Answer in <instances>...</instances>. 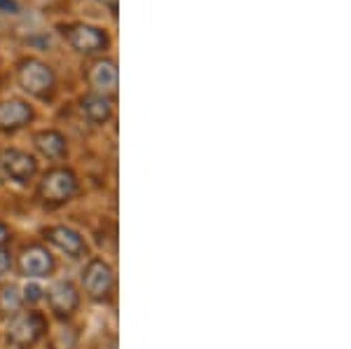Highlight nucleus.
<instances>
[{
  "instance_id": "nucleus-1",
  "label": "nucleus",
  "mask_w": 351,
  "mask_h": 349,
  "mask_svg": "<svg viewBox=\"0 0 351 349\" xmlns=\"http://www.w3.org/2000/svg\"><path fill=\"white\" fill-rule=\"evenodd\" d=\"M77 193V181L73 171L68 169H52L43 176L40 185H38V197L45 204H64Z\"/></svg>"
},
{
  "instance_id": "nucleus-2",
  "label": "nucleus",
  "mask_w": 351,
  "mask_h": 349,
  "mask_svg": "<svg viewBox=\"0 0 351 349\" xmlns=\"http://www.w3.org/2000/svg\"><path fill=\"white\" fill-rule=\"evenodd\" d=\"M16 82L31 97H45L54 87V73L38 59H24L16 69Z\"/></svg>"
},
{
  "instance_id": "nucleus-3",
  "label": "nucleus",
  "mask_w": 351,
  "mask_h": 349,
  "mask_svg": "<svg viewBox=\"0 0 351 349\" xmlns=\"http://www.w3.org/2000/svg\"><path fill=\"white\" fill-rule=\"evenodd\" d=\"M82 286H84V293L92 298V300H106L112 293V286H115L112 267L104 258H92L82 272Z\"/></svg>"
},
{
  "instance_id": "nucleus-4",
  "label": "nucleus",
  "mask_w": 351,
  "mask_h": 349,
  "mask_svg": "<svg viewBox=\"0 0 351 349\" xmlns=\"http://www.w3.org/2000/svg\"><path fill=\"white\" fill-rule=\"evenodd\" d=\"M45 333V319L38 312H16L8 324V340L16 347H28Z\"/></svg>"
},
{
  "instance_id": "nucleus-5",
  "label": "nucleus",
  "mask_w": 351,
  "mask_h": 349,
  "mask_svg": "<svg viewBox=\"0 0 351 349\" xmlns=\"http://www.w3.org/2000/svg\"><path fill=\"white\" fill-rule=\"evenodd\" d=\"M64 38L75 52H82V54H96V52H104V49L108 47L106 33L101 31V28L89 26V24L68 26L64 31Z\"/></svg>"
},
{
  "instance_id": "nucleus-6",
  "label": "nucleus",
  "mask_w": 351,
  "mask_h": 349,
  "mask_svg": "<svg viewBox=\"0 0 351 349\" xmlns=\"http://www.w3.org/2000/svg\"><path fill=\"white\" fill-rule=\"evenodd\" d=\"M0 167L16 183H28L38 171V162L28 153H24V150H14V148L5 150L0 155Z\"/></svg>"
},
{
  "instance_id": "nucleus-7",
  "label": "nucleus",
  "mask_w": 351,
  "mask_h": 349,
  "mask_svg": "<svg viewBox=\"0 0 351 349\" xmlns=\"http://www.w3.org/2000/svg\"><path fill=\"white\" fill-rule=\"evenodd\" d=\"M45 237H47L49 244H54L59 251H64L66 256H71V258L87 256V244H84V239L80 237V232H75L73 228L54 225V228L45 230Z\"/></svg>"
},
{
  "instance_id": "nucleus-8",
  "label": "nucleus",
  "mask_w": 351,
  "mask_h": 349,
  "mask_svg": "<svg viewBox=\"0 0 351 349\" xmlns=\"http://www.w3.org/2000/svg\"><path fill=\"white\" fill-rule=\"evenodd\" d=\"M54 267V261L49 256L47 249L43 246H28V249L21 251L19 256V272L24 277L33 279V277H47Z\"/></svg>"
},
{
  "instance_id": "nucleus-9",
  "label": "nucleus",
  "mask_w": 351,
  "mask_h": 349,
  "mask_svg": "<svg viewBox=\"0 0 351 349\" xmlns=\"http://www.w3.org/2000/svg\"><path fill=\"white\" fill-rule=\"evenodd\" d=\"M47 302L56 317H68V314H73L77 309L80 293H77V289L71 281H56L47 291Z\"/></svg>"
},
{
  "instance_id": "nucleus-10",
  "label": "nucleus",
  "mask_w": 351,
  "mask_h": 349,
  "mask_svg": "<svg viewBox=\"0 0 351 349\" xmlns=\"http://www.w3.org/2000/svg\"><path fill=\"white\" fill-rule=\"evenodd\" d=\"M89 84L94 87L96 94L112 97L117 92V66L110 59H99L89 66Z\"/></svg>"
},
{
  "instance_id": "nucleus-11",
  "label": "nucleus",
  "mask_w": 351,
  "mask_h": 349,
  "mask_svg": "<svg viewBox=\"0 0 351 349\" xmlns=\"http://www.w3.org/2000/svg\"><path fill=\"white\" fill-rule=\"evenodd\" d=\"M33 117L31 106L19 99H10L0 104V129H16Z\"/></svg>"
},
{
  "instance_id": "nucleus-12",
  "label": "nucleus",
  "mask_w": 351,
  "mask_h": 349,
  "mask_svg": "<svg viewBox=\"0 0 351 349\" xmlns=\"http://www.w3.org/2000/svg\"><path fill=\"white\" fill-rule=\"evenodd\" d=\"M80 106H82L84 117H87L92 125H104V122L110 117V112H112L108 97H104V94H96V92L82 97Z\"/></svg>"
},
{
  "instance_id": "nucleus-13",
  "label": "nucleus",
  "mask_w": 351,
  "mask_h": 349,
  "mask_svg": "<svg viewBox=\"0 0 351 349\" xmlns=\"http://www.w3.org/2000/svg\"><path fill=\"white\" fill-rule=\"evenodd\" d=\"M36 148L47 160H61L66 155V139L54 129H47V132L36 134Z\"/></svg>"
},
{
  "instance_id": "nucleus-14",
  "label": "nucleus",
  "mask_w": 351,
  "mask_h": 349,
  "mask_svg": "<svg viewBox=\"0 0 351 349\" xmlns=\"http://www.w3.org/2000/svg\"><path fill=\"white\" fill-rule=\"evenodd\" d=\"M21 305V296L16 293L14 286H5L3 291H0V309L3 312H16Z\"/></svg>"
},
{
  "instance_id": "nucleus-15",
  "label": "nucleus",
  "mask_w": 351,
  "mask_h": 349,
  "mask_svg": "<svg viewBox=\"0 0 351 349\" xmlns=\"http://www.w3.org/2000/svg\"><path fill=\"white\" fill-rule=\"evenodd\" d=\"M54 349H73L75 347V333L71 328H61L59 333L54 335V342H52Z\"/></svg>"
},
{
  "instance_id": "nucleus-16",
  "label": "nucleus",
  "mask_w": 351,
  "mask_h": 349,
  "mask_svg": "<svg viewBox=\"0 0 351 349\" xmlns=\"http://www.w3.org/2000/svg\"><path fill=\"white\" fill-rule=\"evenodd\" d=\"M10 267H12V256H10V251L0 249V277H3V274H8Z\"/></svg>"
},
{
  "instance_id": "nucleus-17",
  "label": "nucleus",
  "mask_w": 351,
  "mask_h": 349,
  "mask_svg": "<svg viewBox=\"0 0 351 349\" xmlns=\"http://www.w3.org/2000/svg\"><path fill=\"white\" fill-rule=\"evenodd\" d=\"M40 286H36V284H31V286H26L24 289V298H21V300H38V298H40Z\"/></svg>"
},
{
  "instance_id": "nucleus-18",
  "label": "nucleus",
  "mask_w": 351,
  "mask_h": 349,
  "mask_svg": "<svg viewBox=\"0 0 351 349\" xmlns=\"http://www.w3.org/2000/svg\"><path fill=\"white\" fill-rule=\"evenodd\" d=\"M0 10L8 14H16L19 12V5H16L14 0H0Z\"/></svg>"
},
{
  "instance_id": "nucleus-19",
  "label": "nucleus",
  "mask_w": 351,
  "mask_h": 349,
  "mask_svg": "<svg viewBox=\"0 0 351 349\" xmlns=\"http://www.w3.org/2000/svg\"><path fill=\"white\" fill-rule=\"evenodd\" d=\"M104 8H108L110 12H117V0H99Z\"/></svg>"
},
{
  "instance_id": "nucleus-20",
  "label": "nucleus",
  "mask_w": 351,
  "mask_h": 349,
  "mask_svg": "<svg viewBox=\"0 0 351 349\" xmlns=\"http://www.w3.org/2000/svg\"><path fill=\"white\" fill-rule=\"evenodd\" d=\"M8 234H10V232H8V228H5V225L0 223V244H3V241L8 239Z\"/></svg>"
}]
</instances>
